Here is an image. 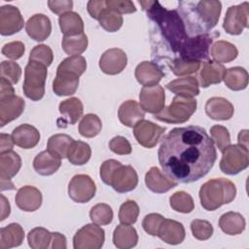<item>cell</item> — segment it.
<instances>
[{
    "label": "cell",
    "instance_id": "cell-1",
    "mask_svg": "<svg viewBox=\"0 0 249 249\" xmlns=\"http://www.w3.org/2000/svg\"><path fill=\"white\" fill-rule=\"evenodd\" d=\"M158 158L164 174L177 183H192L213 167L217 152L206 130L197 125L175 127L160 142Z\"/></svg>",
    "mask_w": 249,
    "mask_h": 249
},
{
    "label": "cell",
    "instance_id": "cell-2",
    "mask_svg": "<svg viewBox=\"0 0 249 249\" xmlns=\"http://www.w3.org/2000/svg\"><path fill=\"white\" fill-rule=\"evenodd\" d=\"M139 4L146 12L147 17L156 23L163 40L164 48L173 53L171 60L177 58L190 38L177 10H167L157 0L139 1Z\"/></svg>",
    "mask_w": 249,
    "mask_h": 249
},
{
    "label": "cell",
    "instance_id": "cell-3",
    "mask_svg": "<svg viewBox=\"0 0 249 249\" xmlns=\"http://www.w3.org/2000/svg\"><path fill=\"white\" fill-rule=\"evenodd\" d=\"M222 4L215 0L180 1L178 10L190 37L209 33L218 23Z\"/></svg>",
    "mask_w": 249,
    "mask_h": 249
},
{
    "label": "cell",
    "instance_id": "cell-4",
    "mask_svg": "<svg viewBox=\"0 0 249 249\" xmlns=\"http://www.w3.org/2000/svg\"><path fill=\"white\" fill-rule=\"evenodd\" d=\"M198 196L201 206L207 211H214L235 198L236 188L229 179L213 178L201 185Z\"/></svg>",
    "mask_w": 249,
    "mask_h": 249
},
{
    "label": "cell",
    "instance_id": "cell-5",
    "mask_svg": "<svg viewBox=\"0 0 249 249\" xmlns=\"http://www.w3.org/2000/svg\"><path fill=\"white\" fill-rule=\"evenodd\" d=\"M100 178L116 192L124 194L134 190L138 175L131 165H123L116 160H107L100 166Z\"/></svg>",
    "mask_w": 249,
    "mask_h": 249
},
{
    "label": "cell",
    "instance_id": "cell-6",
    "mask_svg": "<svg viewBox=\"0 0 249 249\" xmlns=\"http://www.w3.org/2000/svg\"><path fill=\"white\" fill-rule=\"evenodd\" d=\"M47 75L48 70L46 65L35 61H29L27 63L24 69V81L22 85L23 93L27 98L33 101L43 98Z\"/></svg>",
    "mask_w": 249,
    "mask_h": 249
},
{
    "label": "cell",
    "instance_id": "cell-7",
    "mask_svg": "<svg viewBox=\"0 0 249 249\" xmlns=\"http://www.w3.org/2000/svg\"><path fill=\"white\" fill-rule=\"evenodd\" d=\"M196 110V100L194 98L174 96L171 103L164 107L154 118L167 124L186 123Z\"/></svg>",
    "mask_w": 249,
    "mask_h": 249
},
{
    "label": "cell",
    "instance_id": "cell-8",
    "mask_svg": "<svg viewBox=\"0 0 249 249\" xmlns=\"http://www.w3.org/2000/svg\"><path fill=\"white\" fill-rule=\"evenodd\" d=\"M249 164L248 149L237 145H229L222 151L220 169L228 175H235L246 169Z\"/></svg>",
    "mask_w": 249,
    "mask_h": 249
},
{
    "label": "cell",
    "instance_id": "cell-9",
    "mask_svg": "<svg viewBox=\"0 0 249 249\" xmlns=\"http://www.w3.org/2000/svg\"><path fill=\"white\" fill-rule=\"evenodd\" d=\"M219 36V32H212L190 37L177 58L199 62L207 59L209 56V48L213 40Z\"/></svg>",
    "mask_w": 249,
    "mask_h": 249
},
{
    "label": "cell",
    "instance_id": "cell-10",
    "mask_svg": "<svg viewBox=\"0 0 249 249\" xmlns=\"http://www.w3.org/2000/svg\"><path fill=\"white\" fill-rule=\"evenodd\" d=\"M105 241V231L96 224H88L77 231L73 237L75 249H99Z\"/></svg>",
    "mask_w": 249,
    "mask_h": 249
},
{
    "label": "cell",
    "instance_id": "cell-11",
    "mask_svg": "<svg viewBox=\"0 0 249 249\" xmlns=\"http://www.w3.org/2000/svg\"><path fill=\"white\" fill-rule=\"evenodd\" d=\"M248 2H243L239 5L231 6L226 12L223 28L229 34L239 35L242 33L244 28L248 27Z\"/></svg>",
    "mask_w": 249,
    "mask_h": 249
},
{
    "label": "cell",
    "instance_id": "cell-12",
    "mask_svg": "<svg viewBox=\"0 0 249 249\" xmlns=\"http://www.w3.org/2000/svg\"><path fill=\"white\" fill-rule=\"evenodd\" d=\"M96 192L95 183L87 174H77L72 177L68 184V196L77 203L89 201Z\"/></svg>",
    "mask_w": 249,
    "mask_h": 249
},
{
    "label": "cell",
    "instance_id": "cell-13",
    "mask_svg": "<svg viewBox=\"0 0 249 249\" xmlns=\"http://www.w3.org/2000/svg\"><path fill=\"white\" fill-rule=\"evenodd\" d=\"M21 167V159L18 153L13 150L0 154V180L1 191L14 190V184L11 179L19 171Z\"/></svg>",
    "mask_w": 249,
    "mask_h": 249
},
{
    "label": "cell",
    "instance_id": "cell-14",
    "mask_svg": "<svg viewBox=\"0 0 249 249\" xmlns=\"http://www.w3.org/2000/svg\"><path fill=\"white\" fill-rule=\"evenodd\" d=\"M164 131V126H160L147 120H142L133 126L135 139L141 146L148 149L154 148L158 144Z\"/></svg>",
    "mask_w": 249,
    "mask_h": 249
},
{
    "label": "cell",
    "instance_id": "cell-15",
    "mask_svg": "<svg viewBox=\"0 0 249 249\" xmlns=\"http://www.w3.org/2000/svg\"><path fill=\"white\" fill-rule=\"evenodd\" d=\"M139 104L141 108L150 114H158L165 104V93L161 86L143 87L139 93Z\"/></svg>",
    "mask_w": 249,
    "mask_h": 249
},
{
    "label": "cell",
    "instance_id": "cell-16",
    "mask_svg": "<svg viewBox=\"0 0 249 249\" xmlns=\"http://www.w3.org/2000/svg\"><path fill=\"white\" fill-rule=\"evenodd\" d=\"M24 25L23 18L19 10L13 5H5L0 8V33L3 36L19 32Z\"/></svg>",
    "mask_w": 249,
    "mask_h": 249
},
{
    "label": "cell",
    "instance_id": "cell-17",
    "mask_svg": "<svg viewBox=\"0 0 249 249\" xmlns=\"http://www.w3.org/2000/svg\"><path fill=\"white\" fill-rule=\"evenodd\" d=\"M25 107L24 100L15 93L0 95V126L18 119Z\"/></svg>",
    "mask_w": 249,
    "mask_h": 249
},
{
    "label": "cell",
    "instance_id": "cell-18",
    "mask_svg": "<svg viewBox=\"0 0 249 249\" xmlns=\"http://www.w3.org/2000/svg\"><path fill=\"white\" fill-rule=\"evenodd\" d=\"M127 64L125 53L118 48H112L104 52L99 59V68L108 75L121 73Z\"/></svg>",
    "mask_w": 249,
    "mask_h": 249
},
{
    "label": "cell",
    "instance_id": "cell-19",
    "mask_svg": "<svg viewBox=\"0 0 249 249\" xmlns=\"http://www.w3.org/2000/svg\"><path fill=\"white\" fill-rule=\"evenodd\" d=\"M61 118L57 119L56 124L58 127H67L68 124H74L82 117L84 106L78 97H70L59 103L58 106Z\"/></svg>",
    "mask_w": 249,
    "mask_h": 249
},
{
    "label": "cell",
    "instance_id": "cell-20",
    "mask_svg": "<svg viewBox=\"0 0 249 249\" xmlns=\"http://www.w3.org/2000/svg\"><path fill=\"white\" fill-rule=\"evenodd\" d=\"M42 194L33 186H23L17 192L15 201L17 206L25 212L38 210L42 205Z\"/></svg>",
    "mask_w": 249,
    "mask_h": 249
},
{
    "label": "cell",
    "instance_id": "cell-21",
    "mask_svg": "<svg viewBox=\"0 0 249 249\" xmlns=\"http://www.w3.org/2000/svg\"><path fill=\"white\" fill-rule=\"evenodd\" d=\"M134 75L137 82L143 87H153L160 83L164 73L156 62L142 61L136 66Z\"/></svg>",
    "mask_w": 249,
    "mask_h": 249
},
{
    "label": "cell",
    "instance_id": "cell-22",
    "mask_svg": "<svg viewBox=\"0 0 249 249\" xmlns=\"http://www.w3.org/2000/svg\"><path fill=\"white\" fill-rule=\"evenodd\" d=\"M25 30L28 36L37 41H45L52 32V22L44 14H35L25 23Z\"/></svg>",
    "mask_w": 249,
    "mask_h": 249
},
{
    "label": "cell",
    "instance_id": "cell-23",
    "mask_svg": "<svg viewBox=\"0 0 249 249\" xmlns=\"http://www.w3.org/2000/svg\"><path fill=\"white\" fill-rule=\"evenodd\" d=\"M233 105L224 97L214 96L205 103L206 115L215 121H227L233 116Z\"/></svg>",
    "mask_w": 249,
    "mask_h": 249
},
{
    "label": "cell",
    "instance_id": "cell-24",
    "mask_svg": "<svg viewBox=\"0 0 249 249\" xmlns=\"http://www.w3.org/2000/svg\"><path fill=\"white\" fill-rule=\"evenodd\" d=\"M157 236L167 244L177 245L184 241L186 231L180 222L164 218L160 226Z\"/></svg>",
    "mask_w": 249,
    "mask_h": 249
},
{
    "label": "cell",
    "instance_id": "cell-25",
    "mask_svg": "<svg viewBox=\"0 0 249 249\" xmlns=\"http://www.w3.org/2000/svg\"><path fill=\"white\" fill-rule=\"evenodd\" d=\"M145 184L153 193L163 194L176 187L178 183L163 174L157 166H153L145 175Z\"/></svg>",
    "mask_w": 249,
    "mask_h": 249
},
{
    "label": "cell",
    "instance_id": "cell-26",
    "mask_svg": "<svg viewBox=\"0 0 249 249\" xmlns=\"http://www.w3.org/2000/svg\"><path fill=\"white\" fill-rule=\"evenodd\" d=\"M12 138L17 146L22 149H31L39 143L40 132L33 125L23 124L13 130Z\"/></svg>",
    "mask_w": 249,
    "mask_h": 249
},
{
    "label": "cell",
    "instance_id": "cell-27",
    "mask_svg": "<svg viewBox=\"0 0 249 249\" xmlns=\"http://www.w3.org/2000/svg\"><path fill=\"white\" fill-rule=\"evenodd\" d=\"M118 117L123 124L132 127L138 122L144 120L145 111L135 100H126L119 107Z\"/></svg>",
    "mask_w": 249,
    "mask_h": 249
},
{
    "label": "cell",
    "instance_id": "cell-28",
    "mask_svg": "<svg viewBox=\"0 0 249 249\" xmlns=\"http://www.w3.org/2000/svg\"><path fill=\"white\" fill-rule=\"evenodd\" d=\"M226 68L223 64L214 60L204 62L199 72V84L202 88H208L211 85L220 84L223 81Z\"/></svg>",
    "mask_w": 249,
    "mask_h": 249
},
{
    "label": "cell",
    "instance_id": "cell-29",
    "mask_svg": "<svg viewBox=\"0 0 249 249\" xmlns=\"http://www.w3.org/2000/svg\"><path fill=\"white\" fill-rule=\"evenodd\" d=\"M166 89L178 96L193 98L199 93L198 82L195 77H183L166 84Z\"/></svg>",
    "mask_w": 249,
    "mask_h": 249
},
{
    "label": "cell",
    "instance_id": "cell-30",
    "mask_svg": "<svg viewBox=\"0 0 249 249\" xmlns=\"http://www.w3.org/2000/svg\"><path fill=\"white\" fill-rule=\"evenodd\" d=\"M61 165V160L53 156L48 150L39 153L33 160L34 170L42 176H50L55 173Z\"/></svg>",
    "mask_w": 249,
    "mask_h": 249
},
{
    "label": "cell",
    "instance_id": "cell-31",
    "mask_svg": "<svg viewBox=\"0 0 249 249\" xmlns=\"http://www.w3.org/2000/svg\"><path fill=\"white\" fill-rule=\"evenodd\" d=\"M24 239V231L18 223L9 224L0 230V249L19 246Z\"/></svg>",
    "mask_w": 249,
    "mask_h": 249
},
{
    "label": "cell",
    "instance_id": "cell-32",
    "mask_svg": "<svg viewBox=\"0 0 249 249\" xmlns=\"http://www.w3.org/2000/svg\"><path fill=\"white\" fill-rule=\"evenodd\" d=\"M113 242L114 245L120 249L132 248L136 246L138 242L137 231L130 225L121 224L114 230Z\"/></svg>",
    "mask_w": 249,
    "mask_h": 249
},
{
    "label": "cell",
    "instance_id": "cell-33",
    "mask_svg": "<svg viewBox=\"0 0 249 249\" xmlns=\"http://www.w3.org/2000/svg\"><path fill=\"white\" fill-rule=\"evenodd\" d=\"M246 222L244 217L238 213L230 211L223 214L219 219L220 229L229 235H237L245 230Z\"/></svg>",
    "mask_w": 249,
    "mask_h": 249
},
{
    "label": "cell",
    "instance_id": "cell-34",
    "mask_svg": "<svg viewBox=\"0 0 249 249\" xmlns=\"http://www.w3.org/2000/svg\"><path fill=\"white\" fill-rule=\"evenodd\" d=\"M87 69L86 58L82 55H71L63 59L57 66L56 75L79 78Z\"/></svg>",
    "mask_w": 249,
    "mask_h": 249
},
{
    "label": "cell",
    "instance_id": "cell-35",
    "mask_svg": "<svg viewBox=\"0 0 249 249\" xmlns=\"http://www.w3.org/2000/svg\"><path fill=\"white\" fill-rule=\"evenodd\" d=\"M224 83L231 90H242L248 86V73L240 66H234L226 69L224 74Z\"/></svg>",
    "mask_w": 249,
    "mask_h": 249
},
{
    "label": "cell",
    "instance_id": "cell-36",
    "mask_svg": "<svg viewBox=\"0 0 249 249\" xmlns=\"http://www.w3.org/2000/svg\"><path fill=\"white\" fill-rule=\"evenodd\" d=\"M74 139L67 134L57 133L51 136L47 143V150L58 159H65L68 156Z\"/></svg>",
    "mask_w": 249,
    "mask_h": 249
},
{
    "label": "cell",
    "instance_id": "cell-37",
    "mask_svg": "<svg viewBox=\"0 0 249 249\" xmlns=\"http://www.w3.org/2000/svg\"><path fill=\"white\" fill-rule=\"evenodd\" d=\"M210 54L214 61L219 63H228L236 58L238 51L236 47L224 40H219L211 46Z\"/></svg>",
    "mask_w": 249,
    "mask_h": 249
},
{
    "label": "cell",
    "instance_id": "cell-38",
    "mask_svg": "<svg viewBox=\"0 0 249 249\" xmlns=\"http://www.w3.org/2000/svg\"><path fill=\"white\" fill-rule=\"evenodd\" d=\"M58 23L64 36H75L84 33V21L75 12H68L59 16Z\"/></svg>",
    "mask_w": 249,
    "mask_h": 249
},
{
    "label": "cell",
    "instance_id": "cell-39",
    "mask_svg": "<svg viewBox=\"0 0 249 249\" xmlns=\"http://www.w3.org/2000/svg\"><path fill=\"white\" fill-rule=\"evenodd\" d=\"M79 87V78L56 75L53 82V90L58 96L74 94Z\"/></svg>",
    "mask_w": 249,
    "mask_h": 249
},
{
    "label": "cell",
    "instance_id": "cell-40",
    "mask_svg": "<svg viewBox=\"0 0 249 249\" xmlns=\"http://www.w3.org/2000/svg\"><path fill=\"white\" fill-rule=\"evenodd\" d=\"M61 47L70 56L79 55L88 48V37L85 33L75 36H63Z\"/></svg>",
    "mask_w": 249,
    "mask_h": 249
},
{
    "label": "cell",
    "instance_id": "cell-41",
    "mask_svg": "<svg viewBox=\"0 0 249 249\" xmlns=\"http://www.w3.org/2000/svg\"><path fill=\"white\" fill-rule=\"evenodd\" d=\"M90 156L91 149L88 143L80 140H74L68 153L67 159L70 161V163L74 165H83L89 160Z\"/></svg>",
    "mask_w": 249,
    "mask_h": 249
},
{
    "label": "cell",
    "instance_id": "cell-42",
    "mask_svg": "<svg viewBox=\"0 0 249 249\" xmlns=\"http://www.w3.org/2000/svg\"><path fill=\"white\" fill-rule=\"evenodd\" d=\"M102 128V123L99 117L95 114L85 115L79 124V132L82 136L92 138L99 134Z\"/></svg>",
    "mask_w": 249,
    "mask_h": 249
},
{
    "label": "cell",
    "instance_id": "cell-43",
    "mask_svg": "<svg viewBox=\"0 0 249 249\" xmlns=\"http://www.w3.org/2000/svg\"><path fill=\"white\" fill-rule=\"evenodd\" d=\"M52 232L42 227L32 229L27 234L28 245L32 249H47L51 247Z\"/></svg>",
    "mask_w": 249,
    "mask_h": 249
},
{
    "label": "cell",
    "instance_id": "cell-44",
    "mask_svg": "<svg viewBox=\"0 0 249 249\" xmlns=\"http://www.w3.org/2000/svg\"><path fill=\"white\" fill-rule=\"evenodd\" d=\"M171 208L180 213H191L195 208V202L191 195L184 191L174 193L169 198Z\"/></svg>",
    "mask_w": 249,
    "mask_h": 249
},
{
    "label": "cell",
    "instance_id": "cell-45",
    "mask_svg": "<svg viewBox=\"0 0 249 249\" xmlns=\"http://www.w3.org/2000/svg\"><path fill=\"white\" fill-rule=\"evenodd\" d=\"M107 7V6H106ZM99 24L100 26L108 31V32H116L118 31L124 22L123 17L118 12L106 8L99 17Z\"/></svg>",
    "mask_w": 249,
    "mask_h": 249
},
{
    "label": "cell",
    "instance_id": "cell-46",
    "mask_svg": "<svg viewBox=\"0 0 249 249\" xmlns=\"http://www.w3.org/2000/svg\"><path fill=\"white\" fill-rule=\"evenodd\" d=\"M89 218L92 223L98 226L109 225L113 220V210L106 203H97L91 207Z\"/></svg>",
    "mask_w": 249,
    "mask_h": 249
},
{
    "label": "cell",
    "instance_id": "cell-47",
    "mask_svg": "<svg viewBox=\"0 0 249 249\" xmlns=\"http://www.w3.org/2000/svg\"><path fill=\"white\" fill-rule=\"evenodd\" d=\"M171 71L176 76H185L196 73L199 67L200 62L195 60H187L182 58H175L168 63Z\"/></svg>",
    "mask_w": 249,
    "mask_h": 249
},
{
    "label": "cell",
    "instance_id": "cell-48",
    "mask_svg": "<svg viewBox=\"0 0 249 249\" xmlns=\"http://www.w3.org/2000/svg\"><path fill=\"white\" fill-rule=\"evenodd\" d=\"M138 215H139V206L132 199H127L120 207L119 220L122 224H124V225L134 224L137 221Z\"/></svg>",
    "mask_w": 249,
    "mask_h": 249
},
{
    "label": "cell",
    "instance_id": "cell-49",
    "mask_svg": "<svg viewBox=\"0 0 249 249\" xmlns=\"http://www.w3.org/2000/svg\"><path fill=\"white\" fill-rule=\"evenodd\" d=\"M53 60V53L52 49L47 45L35 46L29 54V61H35L46 65L47 67L52 64Z\"/></svg>",
    "mask_w": 249,
    "mask_h": 249
},
{
    "label": "cell",
    "instance_id": "cell-50",
    "mask_svg": "<svg viewBox=\"0 0 249 249\" xmlns=\"http://www.w3.org/2000/svg\"><path fill=\"white\" fill-rule=\"evenodd\" d=\"M192 234L198 240H207L213 234V227L206 220L196 219L191 223Z\"/></svg>",
    "mask_w": 249,
    "mask_h": 249
},
{
    "label": "cell",
    "instance_id": "cell-51",
    "mask_svg": "<svg viewBox=\"0 0 249 249\" xmlns=\"http://www.w3.org/2000/svg\"><path fill=\"white\" fill-rule=\"evenodd\" d=\"M0 72L1 78L6 79L11 84H17L21 76L20 66L17 62L10 60H3L1 62Z\"/></svg>",
    "mask_w": 249,
    "mask_h": 249
},
{
    "label": "cell",
    "instance_id": "cell-52",
    "mask_svg": "<svg viewBox=\"0 0 249 249\" xmlns=\"http://www.w3.org/2000/svg\"><path fill=\"white\" fill-rule=\"evenodd\" d=\"M211 139L215 142L216 146L220 151H223L226 147L231 145V136L228 128L226 126L215 124L210 128Z\"/></svg>",
    "mask_w": 249,
    "mask_h": 249
},
{
    "label": "cell",
    "instance_id": "cell-53",
    "mask_svg": "<svg viewBox=\"0 0 249 249\" xmlns=\"http://www.w3.org/2000/svg\"><path fill=\"white\" fill-rule=\"evenodd\" d=\"M164 217L159 213H151L144 217L142 222V227L144 231L153 236L158 235L160 226L163 221Z\"/></svg>",
    "mask_w": 249,
    "mask_h": 249
},
{
    "label": "cell",
    "instance_id": "cell-54",
    "mask_svg": "<svg viewBox=\"0 0 249 249\" xmlns=\"http://www.w3.org/2000/svg\"><path fill=\"white\" fill-rule=\"evenodd\" d=\"M25 51L24 44L20 41H13L7 43L3 46L1 52L2 54L11 59H18L20 58Z\"/></svg>",
    "mask_w": 249,
    "mask_h": 249
},
{
    "label": "cell",
    "instance_id": "cell-55",
    "mask_svg": "<svg viewBox=\"0 0 249 249\" xmlns=\"http://www.w3.org/2000/svg\"><path fill=\"white\" fill-rule=\"evenodd\" d=\"M110 150L117 155H129L131 153V145L124 136H115L109 142Z\"/></svg>",
    "mask_w": 249,
    "mask_h": 249
},
{
    "label": "cell",
    "instance_id": "cell-56",
    "mask_svg": "<svg viewBox=\"0 0 249 249\" xmlns=\"http://www.w3.org/2000/svg\"><path fill=\"white\" fill-rule=\"evenodd\" d=\"M108 9L114 10L119 14H132L136 12V7L129 0H106Z\"/></svg>",
    "mask_w": 249,
    "mask_h": 249
},
{
    "label": "cell",
    "instance_id": "cell-57",
    "mask_svg": "<svg viewBox=\"0 0 249 249\" xmlns=\"http://www.w3.org/2000/svg\"><path fill=\"white\" fill-rule=\"evenodd\" d=\"M48 6L53 13L61 16L65 13L71 12L73 2L71 0H50L48 1Z\"/></svg>",
    "mask_w": 249,
    "mask_h": 249
},
{
    "label": "cell",
    "instance_id": "cell-58",
    "mask_svg": "<svg viewBox=\"0 0 249 249\" xmlns=\"http://www.w3.org/2000/svg\"><path fill=\"white\" fill-rule=\"evenodd\" d=\"M106 1L104 0H90L88 2L87 9L89 16L94 19H99L100 14L106 9Z\"/></svg>",
    "mask_w": 249,
    "mask_h": 249
},
{
    "label": "cell",
    "instance_id": "cell-59",
    "mask_svg": "<svg viewBox=\"0 0 249 249\" xmlns=\"http://www.w3.org/2000/svg\"><path fill=\"white\" fill-rule=\"evenodd\" d=\"M66 237L60 232H52L51 248L53 249H65L66 248Z\"/></svg>",
    "mask_w": 249,
    "mask_h": 249
},
{
    "label": "cell",
    "instance_id": "cell-60",
    "mask_svg": "<svg viewBox=\"0 0 249 249\" xmlns=\"http://www.w3.org/2000/svg\"><path fill=\"white\" fill-rule=\"evenodd\" d=\"M14 141L12 135L1 133L0 134V154L11 151L14 147Z\"/></svg>",
    "mask_w": 249,
    "mask_h": 249
},
{
    "label": "cell",
    "instance_id": "cell-61",
    "mask_svg": "<svg viewBox=\"0 0 249 249\" xmlns=\"http://www.w3.org/2000/svg\"><path fill=\"white\" fill-rule=\"evenodd\" d=\"M11 213V206L8 199L1 195V221H4Z\"/></svg>",
    "mask_w": 249,
    "mask_h": 249
},
{
    "label": "cell",
    "instance_id": "cell-62",
    "mask_svg": "<svg viewBox=\"0 0 249 249\" xmlns=\"http://www.w3.org/2000/svg\"><path fill=\"white\" fill-rule=\"evenodd\" d=\"M237 141H238L239 146H242V147L248 149V130L247 129H243V130L239 131Z\"/></svg>",
    "mask_w": 249,
    "mask_h": 249
}]
</instances>
